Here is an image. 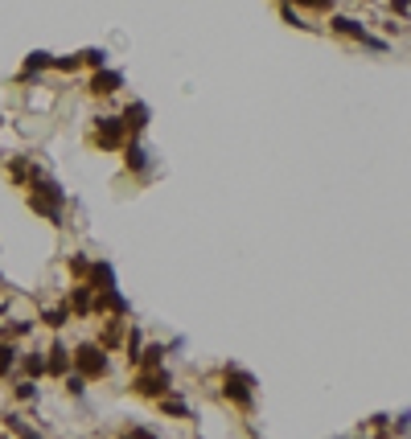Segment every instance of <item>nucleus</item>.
Masks as SVG:
<instances>
[{
  "label": "nucleus",
  "instance_id": "nucleus-6",
  "mask_svg": "<svg viewBox=\"0 0 411 439\" xmlns=\"http://www.w3.org/2000/svg\"><path fill=\"white\" fill-rule=\"evenodd\" d=\"M120 87H124V74H120V70L99 66V70L91 74V94H115Z\"/></svg>",
  "mask_w": 411,
  "mask_h": 439
},
{
  "label": "nucleus",
  "instance_id": "nucleus-11",
  "mask_svg": "<svg viewBox=\"0 0 411 439\" xmlns=\"http://www.w3.org/2000/svg\"><path fill=\"white\" fill-rule=\"evenodd\" d=\"M124 165H128V169H132V173H144V169H148V152H144V148H140L136 140H132V144H128V148H124Z\"/></svg>",
  "mask_w": 411,
  "mask_h": 439
},
{
  "label": "nucleus",
  "instance_id": "nucleus-3",
  "mask_svg": "<svg viewBox=\"0 0 411 439\" xmlns=\"http://www.w3.org/2000/svg\"><path fill=\"white\" fill-rule=\"evenodd\" d=\"M132 390H136L140 398H161V395H169V390H173V374H169L165 365H140Z\"/></svg>",
  "mask_w": 411,
  "mask_h": 439
},
{
  "label": "nucleus",
  "instance_id": "nucleus-2",
  "mask_svg": "<svg viewBox=\"0 0 411 439\" xmlns=\"http://www.w3.org/2000/svg\"><path fill=\"white\" fill-rule=\"evenodd\" d=\"M223 395H227L239 411H251V406H255V378H251L247 370H239V365H227V370H223Z\"/></svg>",
  "mask_w": 411,
  "mask_h": 439
},
{
  "label": "nucleus",
  "instance_id": "nucleus-13",
  "mask_svg": "<svg viewBox=\"0 0 411 439\" xmlns=\"http://www.w3.org/2000/svg\"><path fill=\"white\" fill-rule=\"evenodd\" d=\"M49 58H54V53H46V49H33V53L25 58V70H21V78H29V74L46 70V66H49Z\"/></svg>",
  "mask_w": 411,
  "mask_h": 439
},
{
  "label": "nucleus",
  "instance_id": "nucleus-16",
  "mask_svg": "<svg viewBox=\"0 0 411 439\" xmlns=\"http://www.w3.org/2000/svg\"><path fill=\"white\" fill-rule=\"evenodd\" d=\"M136 365H165V345H148V349L140 353Z\"/></svg>",
  "mask_w": 411,
  "mask_h": 439
},
{
  "label": "nucleus",
  "instance_id": "nucleus-28",
  "mask_svg": "<svg viewBox=\"0 0 411 439\" xmlns=\"http://www.w3.org/2000/svg\"><path fill=\"white\" fill-rule=\"evenodd\" d=\"M284 21H288V25H296V29H305V21L292 13V4H284Z\"/></svg>",
  "mask_w": 411,
  "mask_h": 439
},
{
  "label": "nucleus",
  "instance_id": "nucleus-25",
  "mask_svg": "<svg viewBox=\"0 0 411 439\" xmlns=\"http://www.w3.org/2000/svg\"><path fill=\"white\" fill-rule=\"evenodd\" d=\"M33 173H38V169H29L25 160H13V176H17V181H25V176H33Z\"/></svg>",
  "mask_w": 411,
  "mask_h": 439
},
{
  "label": "nucleus",
  "instance_id": "nucleus-23",
  "mask_svg": "<svg viewBox=\"0 0 411 439\" xmlns=\"http://www.w3.org/2000/svg\"><path fill=\"white\" fill-rule=\"evenodd\" d=\"M17 398H21V402L38 398V386H33V378H29V382H17Z\"/></svg>",
  "mask_w": 411,
  "mask_h": 439
},
{
  "label": "nucleus",
  "instance_id": "nucleus-5",
  "mask_svg": "<svg viewBox=\"0 0 411 439\" xmlns=\"http://www.w3.org/2000/svg\"><path fill=\"white\" fill-rule=\"evenodd\" d=\"M124 119H115V115H103V119H95V144L99 148H124Z\"/></svg>",
  "mask_w": 411,
  "mask_h": 439
},
{
  "label": "nucleus",
  "instance_id": "nucleus-22",
  "mask_svg": "<svg viewBox=\"0 0 411 439\" xmlns=\"http://www.w3.org/2000/svg\"><path fill=\"white\" fill-rule=\"evenodd\" d=\"M4 427H8V431H17V436H33V427H25L17 415H4Z\"/></svg>",
  "mask_w": 411,
  "mask_h": 439
},
{
  "label": "nucleus",
  "instance_id": "nucleus-27",
  "mask_svg": "<svg viewBox=\"0 0 411 439\" xmlns=\"http://www.w3.org/2000/svg\"><path fill=\"white\" fill-rule=\"evenodd\" d=\"M292 4H300V8H333V0H292Z\"/></svg>",
  "mask_w": 411,
  "mask_h": 439
},
{
  "label": "nucleus",
  "instance_id": "nucleus-8",
  "mask_svg": "<svg viewBox=\"0 0 411 439\" xmlns=\"http://www.w3.org/2000/svg\"><path fill=\"white\" fill-rule=\"evenodd\" d=\"M70 361H74V353H66V345L58 341V345H49V357H46V374L49 378H66V370H70Z\"/></svg>",
  "mask_w": 411,
  "mask_h": 439
},
{
  "label": "nucleus",
  "instance_id": "nucleus-26",
  "mask_svg": "<svg viewBox=\"0 0 411 439\" xmlns=\"http://www.w3.org/2000/svg\"><path fill=\"white\" fill-rule=\"evenodd\" d=\"M70 271H74V275H79V279H83V275H87V271H91V263H87V259H83V255H79V259H70Z\"/></svg>",
  "mask_w": 411,
  "mask_h": 439
},
{
  "label": "nucleus",
  "instance_id": "nucleus-1",
  "mask_svg": "<svg viewBox=\"0 0 411 439\" xmlns=\"http://www.w3.org/2000/svg\"><path fill=\"white\" fill-rule=\"evenodd\" d=\"M62 201H66V189H58L42 173L29 176V206H33V214H42L54 226H62Z\"/></svg>",
  "mask_w": 411,
  "mask_h": 439
},
{
  "label": "nucleus",
  "instance_id": "nucleus-15",
  "mask_svg": "<svg viewBox=\"0 0 411 439\" xmlns=\"http://www.w3.org/2000/svg\"><path fill=\"white\" fill-rule=\"evenodd\" d=\"M21 365H25V374H29V378H42V374H46V357H42V353H25V357H21Z\"/></svg>",
  "mask_w": 411,
  "mask_h": 439
},
{
  "label": "nucleus",
  "instance_id": "nucleus-20",
  "mask_svg": "<svg viewBox=\"0 0 411 439\" xmlns=\"http://www.w3.org/2000/svg\"><path fill=\"white\" fill-rule=\"evenodd\" d=\"M13 365H17V349H13V345L4 341V345H0V378H4V374H8Z\"/></svg>",
  "mask_w": 411,
  "mask_h": 439
},
{
  "label": "nucleus",
  "instance_id": "nucleus-14",
  "mask_svg": "<svg viewBox=\"0 0 411 439\" xmlns=\"http://www.w3.org/2000/svg\"><path fill=\"white\" fill-rule=\"evenodd\" d=\"M70 316H74V312H70V304H62V308H49L42 320H46L49 329H62V324H70Z\"/></svg>",
  "mask_w": 411,
  "mask_h": 439
},
{
  "label": "nucleus",
  "instance_id": "nucleus-24",
  "mask_svg": "<svg viewBox=\"0 0 411 439\" xmlns=\"http://www.w3.org/2000/svg\"><path fill=\"white\" fill-rule=\"evenodd\" d=\"M115 341H120V324H115V320H111V324H107V329H103V341H99V345H103V349H107V345H115Z\"/></svg>",
  "mask_w": 411,
  "mask_h": 439
},
{
  "label": "nucleus",
  "instance_id": "nucleus-7",
  "mask_svg": "<svg viewBox=\"0 0 411 439\" xmlns=\"http://www.w3.org/2000/svg\"><path fill=\"white\" fill-rule=\"evenodd\" d=\"M120 119H124V128H128V132L132 135H140L144 132V128H148V119H152V111H148V103H128V111H124V115H120Z\"/></svg>",
  "mask_w": 411,
  "mask_h": 439
},
{
  "label": "nucleus",
  "instance_id": "nucleus-10",
  "mask_svg": "<svg viewBox=\"0 0 411 439\" xmlns=\"http://www.w3.org/2000/svg\"><path fill=\"white\" fill-rule=\"evenodd\" d=\"M70 312H74V316H91L95 312V288L91 283H74V292H70Z\"/></svg>",
  "mask_w": 411,
  "mask_h": 439
},
{
  "label": "nucleus",
  "instance_id": "nucleus-21",
  "mask_svg": "<svg viewBox=\"0 0 411 439\" xmlns=\"http://www.w3.org/2000/svg\"><path fill=\"white\" fill-rule=\"evenodd\" d=\"M66 390H70L74 398H83L87 395V378H83V374H70V378H66Z\"/></svg>",
  "mask_w": 411,
  "mask_h": 439
},
{
  "label": "nucleus",
  "instance_id": "nucleus-17",
  "mask_svg": "<svg viewBox=\"0 0 411 439\" xmlns=\"http://www.w3.org/2000/svg\"><path fill=\"white\" fill-rule=\"evenodd\" d=\"M124 349H128V361L136 365V361H140V353H144V341H140V333H136V329L128 333V341H124Z\"/></svg>",
  "mask_w": 411,
  "mask_h": 439
},
{
  "label": "nucleus",
  "instance_id": "nucleus-19",
  "mask_svg": "<svg viewBox=\"0 0 411 439\" xmlns=\"http://www.w3.org/2000/svg\"><path fill=\"white\" fill-rule=\"evenodd\" d=\"M83 66V58L74 53V58H49V70H66V74H74Z\"/></svg>",
  "mask_w": 411,
  "mask_h": 439
},
{
  "label": "nucleus",
  "instance_id": "nucleus-12",
  "mask_svg": "<svg viewBox=\"0 0 411 439\" xmlns=\"http://www.w3.org/2000/svg\"><path fill=\"white\" fill-rule=\"evenodd\" d=\"M156 402H161V415H169V419H189V406H185L182 398H169V395H161Z\"/></svg>",
  "mask_w": 411,
  "mask_h": 439
},
{
  "label": "nucleus",
  "instance_id": "nucleus-18",
  "mask_svg": "<svg viewBox=\"0 0 411 439\" xmlns=\"http://www.w3.org/2000/svg\"><path fill=\"white\" fill-rule=\"evenodd\" d=\"M79 58H83V66H91V70H99V66H107V49H83Z\"/></svg>",
  "mask_w": 411,
  "mask_h": 439
},
{
  "label": "nucleus",
  "instance_id": "nucleus-9",
  "mask_svg": "<svg viewBox=\"0 0 411 439\" xmlns=\"http://www.w3.org/2000/svg\"><path fill=\"white\" fill-rule=\"evenodd\" d=\"M87 283H91L95 292H107V288H115V267L107 263V259L91 263V271H87Z\"/></svg>",
  "mask_w": 411,
  "mask_h": 439
},
{
  "label": "nucleus",
  "instance_id": "nucleus-4",
  "mask_svg": "<svg viewBox=\"0 0 411 439\" xmlns=\"http://www.w3.org/2000/svg\"><path fill=\"white\" fill-rule=\"evenodd\" d=\"M74 365L79 374L91 382V378H107V349L103 345H79L74 349Z\"/></svg>",
  "mask_w": 411,
  "mask_h": 439
}]
</instances>
